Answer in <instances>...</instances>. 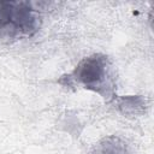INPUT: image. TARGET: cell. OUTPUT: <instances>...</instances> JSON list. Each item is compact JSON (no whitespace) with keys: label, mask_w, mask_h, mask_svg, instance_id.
<instances>
[{"label":"cell","mask_w":154,"mask_h":154,"mask_svg":"<svg viewBox=\"0 0 154 154\" xmlns=\"http://www.w3.org/2000/svg\"><path fill=\"white\" fill-rule=\"evenodd\" d=\"M72 78L83 84L84 88L97 91L103 97L112 95L113 84L107 57L94 54L84 58L72 72Z\"/></svg>","instance_id":"obj_1"},{"label":"cell","mask_w":154,"mask_h":154,"mask_svg":"<svg viewBox=\"0 0 154 154\" xmlns=\"http://www.w3.org/2000/svg\"><path fill=\"white\" fill-rule=\"evenodd\" d=\"M10 24V2H0V29Z\"/></svg>","instance_id":"obj_5"},{"label":"cell","mask_w":154,"mask_h":154,"mask_svg":"<svg viewBox=\"0 0 154 154\" xmlns=\"http://www.w3.org/2000/svg\"><path fill=\"white\" fill-rule=\"evenodd\" d=\"M146 101L141 96H123L117 101V107L124 114H138L144 109Z\"/></svg>","instance_id":"obj_4"},{"label":"cell","mask_w":154,"mask_h":154,"mask_svg":"<svg viewBox=\"0 0 154 154\" xmlns=\"http://www.w3.org/2000/svg\"><path fill=\"white\" fill-rule=\"evenodd\" d=\"M10 23L13 29H19L26 34L37 28V18L25 2H10Z\"/></svg>","instance_id":"obj_2"},{"label":"cell","mask_w":154,"mask_h":154,"mask_svg":"<svg viewBox=\"0 0 154 154\" xmlns=\"http://www.w3.org/2000/svg\"><path fill=\"white\" fill-rule=\"evenodd\" d=\"M93 154H128V144L117 136H108L94 147Z\"/></svg>","instance_id":"obj_3"}]
</instances>
